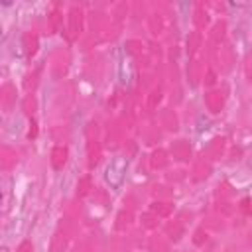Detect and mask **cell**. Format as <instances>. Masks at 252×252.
Listing matches in <instances>:
<instances>
[]
</instances>
